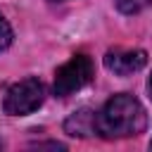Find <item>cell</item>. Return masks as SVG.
<instances>
[{
    "mask_svg": "<svg viewBox=\"0 0 152 152\" xmlns=\"http://www.w3.org/2000/svg\"><path fill=\"white\" fill-rule=\"evenodd\" d=\"M95 126L102 138H131L145 131L147 114L140 100L128 93H119L112 95L100 112H95Z\"/></svg>",
    "mask_w": 152,
    "mask_h": 152,
    "instance_id": "cell-1",
    "label": "cell"
},
{
    "mask_svg": "<svg viewBox=\"0 0 152 152\" xmlns=\"http://www.w3.org/2000/svg\"><path fill=\"white\" fill-rule=\"evenodd\" d=\"M45 100V86L28 76V78H21L17 83H12L2 97V109L5 114H12V116H24V114H31L36 112Z\"/></svg>",
    "mask_w": 152,
    "mask_h": 152,
    "instance_id": "cell-2",
    "label": "cell"
},
{
    "mask_svg": "<svg viewBox=\"0 0 152 152\" xmlns=\"http://www.w3.org/2000/svg\"><path fill=\"white\" fill-rule=\"evenodd\" d=\"M95 76V66L93 59L88 55H74L69 62H64L57 71H55V95L57 97H69L71 93L81 90L83 86H88Z\"/></svg>",
    "mask_w": 152,
    "mask_h": 152,
    "instance_id": "cell-3",
    "label": "cell"
},
{
    "mask_svg": "<svg viewBox=\"0 0 152 152\" xmlns=\"http://www.w3.org/2000/svg\"><path fill=\"white\" fill-rule=\"evenodd\" d=\"M147 64L145 50H126V48H114L104 55V66L119 76H131L140 71Z\"/></svg>",
    "mask_w": 152,
    "mask_h": 152,
    "instance_id": "cell-4",
    "label": "cell"
},
{
    "mask_svg": "<svg viewBox=\"0 0 152 152\" xmlns=\"http://www.w3.org/2000/svg\"><path fill=\"white\" fill-rule=\"evenodd\" d=\"M64 131L69 135H78V138H86L90 133H97V126H95V112L93 109H78L74 112L66 121H64Z\"/></svg>",
    "mask_w": 152,
    "mask_h": 152,
    "instance_id": "cell-5",
    "label": "cell"
},
{
    "mask_svg": "<svg viewBox=\"0 0 152 152\" xmlns=\"http://www.w3.org/2000/svg\"><path fill=\"white\" fill-rule=\"evenodd\" d=\"M116 7L124 12V14H138L142 12L147 5H152V0H114Z\"/></svg>",
    "mask_w": 152,
    "mask_h": 152,
    "instance_id": "cell-6",
    "label": "cell"
},
{
    "mask_svg": "<svg viewBox=\"0 0 152 152\" xmlns=\"http://www.w3.org/2000/svg\"><path fill=\"white\" fill-rule=\"evenodd\" d=\"M12 45V26L7 24V19L0 14V50Z\"/></svg>",
    "mask_w": 152,
    "mask_h": 152,
    "instance_id": "cell-7",
    "label": "cell"
},
{
    "mask_svg": "<svg viewBox=\"0 0 152 152\" xmlns=\"http://www.w3.org/2000/svg\"><path fill=\"white\" fill-rule=\"evenodd\" d=\"M147 90H150V97H152V76H150V81H147Z\"/></svg>",
    "mask_w": 152,
    "mask_h": 152,
    "instance_id": "cell-8",
    "label": "cell"
},
{
    "mask_svg": "<svg viewBox=\"0 0 152 152\" xmlns=\"http://www.w3.org/2000/svg\"><path fill=\"white\" fill-rule=\"evenodd\" d=\"M0 147H2V142H0Z\"/></svg>",
    "mask_w": 152,
    "mask_h": 152,
    "instance_id": "cell-9",
    "label": "cell"
},
{
    "mask_svg": "<svg viewBox=\"0 0 152 152\" xmlns=\"http://www.w3.org/2000/svg\"><path fill=\"white\" fill-rule=\"evenodd\" d=\"M150 147H152V142H150Z\"/></svg>",
    "mask_w": 152,
    "mask_h": 152,
    "instance_id": "cell-10",
    "label": "cell"
}]
</instances>
